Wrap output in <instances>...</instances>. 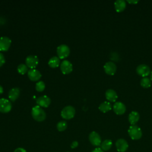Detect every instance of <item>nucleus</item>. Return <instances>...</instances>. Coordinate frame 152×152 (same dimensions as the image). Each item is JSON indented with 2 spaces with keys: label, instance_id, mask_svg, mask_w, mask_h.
<instances>
[{
  "label": "nucleus",
  "instance_id": "nucleus-7",
  "mask_svg": "<svg viewBox=\"0 0 152 152\" xmlns=\"http://www.w3.org/2000/svg\"><path fill=\"white\" fill-rule=\"evenodd\" d=\"M88 140L90 143L94 146H99L102 143L100 135L96 131H92L88 136Z\"/></svg>",
  "mask_w": 152,
  "mask_h": 152
},
{
  "label": "nucleus",
  "instance_id": "nucleus-8",
  "mask_svg": "<svg viewBox=\"0 0 152 152\" xmlns=\"http://www.w3.org/2000/svg\"><path fill=\"white\" fill-rule=\"evenodd\" d=\"M39 63V59L36 55H29L26 59V65L31 69L35 68Z\"/></svg>",
  "mask_w": 152,
  "mask_h": 152
},
{
  "label": "nucleus",
  "instance_id": "nucleus-27",
  "mask_svg": "<svg viewBox=\"0 0 152 152\" xmlns=\"http://www.w3.org/2000/svg\"><path fill=\"white\" fill-rule=\"evenodd\" d=\"M5 62V59L4 55L1 52H0V67L4 64Z\"/></svg>",
  "mask_w": 152,
  "mask_h": 152
},
{
  "label": "nucleus",
  "instance_id": "nucleus-17",
  "mask_svg": "<svg viewBox=\"0 0 152 152\" xmlns=\"http://www.w3.org/2000/svg\"><path fill=\"white\" fill-rule=\"evenodd\" d=\"M20 90L18 87H14L11 88L8 93V97L10 100L12 102H14L20 96Z\"/></svg>",
  "mask_w": 152,
  "mask_h": 152
},
{
  "label": "nucleus",
  "instance_id": "nucleus-6",
  "mask_svg": "<svg viewBox=\"0 0 152 152\" xmlns=\"http://www.w3.org/2000/svg\"><path fill=\"white\" fill-rule=\"evenodd\" d=\"M12 108V104L10 100L2 98L0 99V112L8 113Z\"/></svg>",
  "mask_w": 152,
  "mask_h": 152
},
{
  "label": "nucleus",
  "instance_id": "nucleus-3",
  "mask_svg": "<svg viewBox=\"0 0 152 152\" xmlns=\"http://www.w3.org/2000/svg\"><path fill=\"white\" fill-rule=\"evenodd\" d=\"M75 113V110L72 106H66L64 107L61 112V115L65 119H71L74 118Z\"/></svg>",
  "mask_w": 152,
  "mask_h": 152
},
{
  "label": "nucleus",
  "instance_id": "nucleus-10",
  "mask_svg": "<svg viewBox=\"0 0 152 152\" xmlns=\"http://www.w3.org/2000/svg\"><path fill=\"white\" fill-rule=\"evenodd\" d=\"M60 68L64 74H68L72 71V65L68 60H64L60 64Z\"/></svg>",
  "mask_w": 152,
  "mask_h": 152
},
{
  "label": "nucleus",
  "instance_id": "nucleus-14",
  "mask_svg": "<svg viewBox=\"0 0 152 152\" xmlns=\"http://www.w3.org/2000/svg\"><path fill=\"white\" fill-rule=\"evenodd\" d=\"M36 103L40 107H47L50 104V99L46 95L42 96L36 99Z\"/></svg>",
  "mask_w": 152,
  "mask_h": 152
},
{
  "label": "nucleus",
  "instance_id": "nucleus-21",
  "mask_svg": "<svg viewBox=\"0 0 152 152\" xmlns=\"http://www.w3.org/2000/svg\"><path fill=\"white\" fill-rule=\"evenodd\" d=\"M112 146V142L110 140H105L102 142L100 144V148L104 151H108Z\"/></svg>",
  "mask_w": 152,
  "mask_h": 152
},
{
  "label": "nucleus",
  "instance_id": "nucleus-4",
  "mask_svg": "<svg viewBox=\"0 0 152 152\" xmlns=\"http://www.w3.org/2000/svg\"><path fill=\"white\" fill-rule=\"evenodd\" d=\"M56 52L59 59H64L69 56L70 49L67 45L62 44L58 46Z\"/></svg>",
  "mask_w": 152,
  "mask_h": 152
},
{
  "label": "nucleus",
  "instance_id": "nucleus-1",
  "mask_svg": "<svg viewBox=\"0 0 152 152\" xmlns=\"http://www.w3.org/2000/svg\"><path fill=\"white\" fill-rule=\"evenodd\" d=\"M31 116L37 122L43 121L46 117V113L44 110L38 105L35 106L32 108Z\"/></svg>",
  "mask_w": 152,
  "mask_h": 152
},
{
  "label": "nucleus",
  "instance_id": "nucleus-29",
  "mask_svg": "<svg viewBox=\"0 0 152 152\" xmlns=\"http://www.w3.org/2000/svg\"><path fill=\"white\" fill-rule=\"evenodd\" d=\"M14 152H27L26 150L22 147H18L15 148L14 151Z\"/></svg>",
  "mask_w": 152,
  "mask_h": 152
},
{
  "label": "nucleus",
  "instance_id": "nucleus-9",
  "mask_svg": "<svg viewBox=\"0 0 152 152\" xmlns=\"http://www.w3.org/2000/svg\"><path fill=\"white\" fill-rule=\"evenodd\" d=\"M11 43V40L7 36L1 37L0 38V51H7Z\"/></svg>",
  "mask_w": 152,
  "mask_h": 152
},
{
  "label": "nucleus",
  "instance_id": "nucleus-22",
  "mask_svg": "<svg viewBox=\"0 0 152 152\" xmlns=\"http://www.w3.org/2000/svg\"><path fill=\"white\" fill-rule=\"evenodd\" d=\"M48 64L51 68H56L60 64V59L57 56H53L49 60Z\"/></svg>",
  "mask_w": 152,
  "mask_h": 152
},
{
  "label": "nucleus",
  "instance_id": "nucleus-13",
  "mask_svg": "<svg viewBox=\"0 0 152 152\" xmlns=\"http://www.w3.org/2000/svg\"><path fill=\"white\" fill-rule=\"evenodd\" d=\"M116 149L119 152H125L128 148V144L127 141L122 138L118 139L115 143Z\"/></svg>",
  "mask_w": 152,
  "mask_h": 152
},
{
  "label": "nucleus",
  "instance_id": "nucleus-16",
  "mask_svg": "<svg viewBox=\"0 0 152 152\" xmlns=\"http://www.w3.org/2000/svg\"><path fill=\"white\" fill-rule=\"evenodd\" d=\"M105 97H106V99L109 102H115L118 99L117 93L113 89L107 90L105 93Z\"/></svg>",
  "mask_w": 152,
  "mask_h": 152
},
{
  "label": "nucleus",
  "instance_id": "nucleus-15",
  "mask_svg": "<svg viewBox=\"0 0 152 152\" xmlns=\"http://www.w3.org/2000/svg\"><path fill=\"white\" fill-rule=\"evenodd\" d=\"M27 75L29 79L33 81H38L42 77L41 73L35 68L28 70L27 72Z\"/></svg>",
  "mask_w": 152,
  "mask_h": 152
},
{
  "label": "nucleus",
  "instance_id": "nucleus-35",
  "mask_svg": "<svg viewBox=\"0 0 152 152\" xmlns=\"http://www.w3.org/2000/svg\"><path fill=\"white\" fill-rule=\"evenodd\" d=\"M67 152H69V151H67Z\"/></svg>",
  "mask_w": 152,
  "mask_h": 152
},
{
  "label": "nucleus",
  "instance_id": "nucleus-19",
  "mask_svg": "<svg viewBox=\"0 0 152 152\" xmlns=\"http://www.w3.org/2000/svg\"><path fill=\"white\" fill-rule=\"evenodd\" d=\"M114 6L115 10L118 12H121L125 9L126 2L124 0H117L115 2Z\"/></svg>",
  "mask_w": 152,
  "mask_h": 152
},
{
  "label": "nucleus",
  "instance_id": "nucleus-23",
  "mask_svg": "<svg viewBox=\"0 0 152 152\" xmlns=\"http://www.w3.org/2000/svg\"><path fill=\"white\" fill-rule=\"evenodd\" d=\"M140 84L141 86V87H142L143 88H147L151 87V81L150 78H148V77H143L140 81Z\"/></svg>",
  "mask_w": 152,
  "mask_h": 152
},
{
  "label": "nucleus",
  "instance_id": "nucleus-20",
  "mask_svg": "<svg viewBox=\"0 0 152 152\" xmlns=\"http://www.w3.org/2000/svg\"><path fill=\"white\" fill-rule=\"evenodd\" d=\"M111 109H112L111 104L109 102H107V101L103 102L99 106V109L103 113H106L110 110Z\"/></svg>",
  "mask_w": 152,
  "mask_h": 152
},
{
  "label": "nucleus",
  "instance_id": "nucleus-5",
  "mask_svg": "<svg viewBox=\"0 0 152 152\" xmlns=\"http://www.w3.org/2000/svg\"><path fill=\"white\" fill-rule=\"evenodd\" d=\"M136 72L139 75L142 77H146L151 72L150 67L145 64L139 65L136 68Z\"/></svg>",
  "mask_w": 152,
  "mask_h": 152
},
{
  "label": "nucleus",
  "instance_id": "nucleus-24",
  "mask_svg": "<svg viewBox=\"0 0 152 152\" xmlns=\"http://www.w3.org/2000/svg\"><path fill=\"white\" fill-rule=\"evenodd\" d=\"M67 126H68V125H67V123L66 121H61L58 122V124L56 125V128H57V129L59 132H62V131H64L66 129Z\"/></svg>",
  "mask_w": 152,
  "mask_h": 152
},
{
  "label": "nucleus",
  "instance_id": "nucleus-30",
  "mask_svg": "<svg viewBox=\"0 0 152 152\" xmlns=\"http://www.w3.org/2000/svg\"><path fill=\"white\" fill-rule=\"evenodd\" d=\"M91 152H103V151L99 147H97L94 148Z\"/></svg>",
  "mask_w": 152,
  "mask_h": 152
},
{
  "label": "nucleus",
  "instance_id": "nucleus-25",
  "mask_svg": "<svg viewBox=\"0 0 152 152\" xmlns=\"http://www.w3.org/2000/svg\"><path fill=\"white\" fill-rule=\"evenodd\" d=\"M17 71L18 73H20L21 75L25 74L27 72H28V67L26 64H21L18 65L17 66Z\"/></svg>",
  "mask_w": 152,
  "mask_h": 152
},
{
  "label": "nucleus",
  "instance_id": "nucleus-28",
  "mask_svg": "<svg viewBox=\"0 0 152 152\" xmlns=\"http://www.w3.org/2000/svg\"><path fill=\"white\" fill-rule=\"evenodd\" d=\"M78 146V142L77 141H74L72 142V143L70 145V147L71 148L74 149L77 148Z\"/></svg>",
  "mask_w": 152,
  "mask_h": 152
},
{
  "label": "nucleus",
  "instance_id": "nucleus-11",
  "mask_svg": "<svg viewBox=\"0 0 152 152\" xmlns=\"http://www.w3.org/2000/svg\"><path fill=\"white\" fill-rule=\"evenodd\" d=\"M103 68H104V72L109 75H114L115 74V72L116 71V69H117L116 65L113 62H106L104 64Z\"/></svg>",
  "mask_w": 152,
  "mask_h": 152
},
{
  "label": "nucleus",
  "instance_id": "nucleus-31",
  "mask_svg": "<svg viewBox=\"0 0 152 152\" xmlns=\"http://www.w3.org/2000/svg\"><path fill=\"white\" fill-rule=\"evenodd\" d=\"M5 22V19L2 17H0V25L4 24Z\"/></svg>",
  "mask_w": 152,
  "mask_h": 152
},
{
  "label": "nucleus",
  "instance_id": "nucleus-33",
  "mask_svg": "<svg viewBox=\"0 0 152 152\" xmlns=\"http://www.w3.org/2000/svg\"><path fill=\"white\" fill-rule=\"evenodd\" d=\"M4 91V90H3V87L0 85V94H2Z\"/></svg>",
  "mask_w": 152,
  "mask_h": 152
},
{
  "label": "nucleus",
  "instance_id": "nucleus-32",
  "mask_svg": "<svg viewBox=\"0 0 152 152\" xmlns=\"http://www.w3.org/2000/svg\"><path fill=\"white\" fill-rule=\"evenodd\" d=\"M127 2L129 4H137L138 2V1H131V0H128Z\"/></svg>",
  "mask_w": 152,
  "mask_h": 152
},
{
  "label": "nucleus",
  "instance_id": "nucleus-12",
  "mask_svg": "<svg viewBox=\"0 0 152 152\" xmlns=\"http://www.w3.org/2000/svg\"><path fill=\"white\" fill-rule=\"evenodd\" d=\"M113 109L114 112L118 115H123L125 111H126V106L125 105L121 102H115L113 106Z\"/></svg>",
  "mask_w": 152,
  "mask_h": 152
},
{
  "label": "nucleus",
  "instance_id": "nucleus-18",
  "mask_svg": "<svg viewBox=\"0 0 152 152\" xmlns=\"http://www.w3.org/2000/svg\"><path fill=\"white\" fill-rule=\"evenodd\" d=\"M140 119V115L136 111H132L128 116V121L131 125H135Z\"/></svg>",
  "mask_w": 152,
  "mask_h": 152
},
{
  "label": "nucleus",
  "instance_id": "nucleus-34",
  "mask_svg": "<svg viewBox=\"0 0 152 152\" xmlns=\"http://www.w3.org/2000/svg\"><path fill=\"white\" fill-rule=\"evenodd\" d=\"M150 80L152 81V71L150 72Z\"/></svg>",
  "mask_w": 152,
  "mask_h": 152
},
{
  "label": "nucleus",
  "instance_id": "nucleus-26",
  "mask_svg": "<svg viewBox=\"0 0 152 152\" xmlns=\"http://www.w3.org/2000/svg\"><path fill=\"white\" fill-rule=\"evenodd\" d=\"M45 88V84L43 81H39L36 84V90L39 92H42Z\"/></svg>",
  "mask_w": 152,
  "mask_h": 152
},
{
  "label": "nucleus",
  "instance_id": "nucleus-2",
  "mask_svg": "<svg viewBox=\"0 0 152 152\" xmlns=\"http://www.w3.org/2000/svg\"><path fill=\"white\" fill-rule=\"evenodd\" d=\"M128 132L131 138L134 140L140 139L142 134L141 128L135 125H131L128 130Z\"/></svg>",
  "mask_w": 152,
  "mask_h": 152
}]
</instances>
